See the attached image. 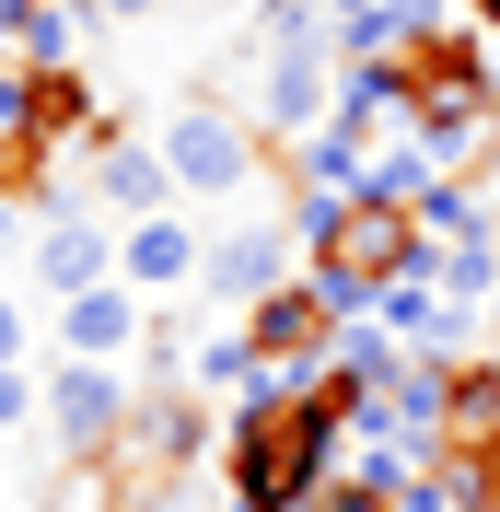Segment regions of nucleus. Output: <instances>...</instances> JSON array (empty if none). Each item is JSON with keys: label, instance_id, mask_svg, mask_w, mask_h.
I'll return each mask as SVG.
<instances>
[{"label": "nucleus", "instance_id": "nucleus-2", "mask_svg": "<svg viewBox=\"0 0 500 512\" xmlns=\"http://www.w3.org/2000/svg\"><path fill=\"white\" fill-rule=\"evenodd\" d=\"M396 82H407V128H419L442 163H477V152H489L500 82H489V35H477L466 12L431 24V35H407V47H396Z\"/></svg>", "mask_w": 500, "mask_h": 512}, {"label": "nucleus", "instance_id": "nucleus-10", "mask_svg": "<svg viewBox=\"0 0 500 512\" xmlns=\"http://www.w3.org/2000/svg\"><path fill=\"white\" fill-rule=\"evenodd\" d=\"M24 280L47 291V303L117 280V222H105V210H47V222H35V268H24Z\"/></svg>", "mask_w": 500, "mask_h": 512}, {"label": "nucleus", "instance_id": "nucleus-4", "mask_svg": "<svg viewBox=\"0 0 500 512\" xmlns=\"http://www.w3.org/2000/svg\"><path fill=\"white\" fill-rule=\"evenodd\" d=\"M152 140H163V163H175V198H198V210H233V198H256L280 175V140H268L233 94H187Z\"/></svg>", "mask_w": 500, "mask_h": 512}, {"label": "nucleus", "instance_id": "nucleus-3", "mask_svg": "<svg viewBox=\"0 0 500 512\" xmlns=\"http://www.w3.org/2000/svg\"><path fill=\"white\" fill-rule=\"evenodd\" d=\"M431 256V233H419V210H396V198H373V187H349L326 222L303 233V280L338 303V315H373L384 303V280H407Z\"/></svg>", "mask_w": 500, "mask_h": 512}, {"label": "nucleus", "instance_id": "nucleus-20", "mask_svg": "<svg viewBox=\"0 0 500 512\" xmlns=\"http://www.w3.org/2000/svg\"><path fill=\"white\" fill-rule=\"evenodd\" d=\"M0 245H12V198H0Z\"/></svg>", "mask_w": 500, "mask_h": 512}, {"label": "nucleus", "instance_id": "nucleus-6", "mask_svg": "<svg viewBox=\"0 0 500 512\" xmlns=\"http://www.w3.org/2000/svg\"><path fill=\"white\" fill-rule=\"evenodd\" d=\"M303 268V222L291 210H256V222H210V256H198V291L221 315H256L268 291Z\"/></svg>", "mask_w": 500, "mask_h": 512}, {"label": "nucleus", "instance_id": "nucleus-12", "mask_svg": "<svg viewBox=\"0 0 500 512\" xmlns=\"http://www.w3.org/2000/svg\"><path fill=\"white\" fill-rule=\"evenodd\" d=\"M140 338H152V315H140V291H128V280H94V291H70V303H59V350H70V361H128Z\"/></svg>", "mask_w": 500, "mask_h": 512}, {"label": "nucleus", "instance_id": "nucleus-1", "mask_svg": "<svg viewBox=\"0 0 500 512\" xmlns=\"http://www.w3.org/2000/svg\"><path fill=\"white\" fill-rule=\"evenodd\" d=\"M349 454V408L338 384H256L245 408H233V431H221V501L233 512H303L314 489L338 478Z\"/></svg>", "mask_w": 500, "mask_h": 512}, {"label": "nucleus", "instance_id": "nucleus-7", "mask_svg": "<svg viewBox=\"0 0 500 512\" xmlns=\"http://www.w3.org/2000/svg\"><path fill=\"white\" fill-rule=\"evenodd\" d=\"M233 326L256 338L268 384H314V373H326V350H338V326H349V315H338V303H326L314 280H280L268 303H256V315H233Z\"/></svg>", "mask_w": 500, "mask_h": 512}, {"label": "nucleus", "instance_id": "nucleus-18", "mask_svg": "<svg viewBox=\"0 0 500 512\" xmlns=\"http://www.w3.org/2000/svg\"><path fill=\"white\" fill-rule=\"evenodd\" d=\"M140 12H163V0H82V24H140Z\"/></svg>", "mask_w": 500, "mask_h": 512}, {"label": "nucleus", "instance_id": "nucleus-16", "mask_svg": "<svg viewBox=\"0 0 500 512\" xmlns=\"http://www.w3.org/2000/svg\"><path fill=\"white\" fill-rule=\"evenodd\" d=\"M35 408H47V384H35V373H24V361H0V431H24V419H35Z\"/></svg>", "mask_w": 500, "mask_h": 512}, {"label": "nucleus", "instance_id": "nucleus-5", "mask_svg": "<svg viewBox=\"0 0 500 512\" xmlns=\"http://www.w3.org/2000/svg\"><path fill=\"white\" fill-rule=\"evenodd\" d=\"M233 105H245V117L291 152L303 128L338 117V35H256V82H245Z\"/></svg>", "mask_w": 500, "mask_h": 512}, {"label": "nucleus", "instance_id": "nucleus-9", "mask_svg": "<svg viewBox=\"0 0 500 512\" xmlns=\"http://www.w3.org/2000/svg\"><path fill=\"white\" fill-rule=\"evenodd\" d=\"M82 187H94V210H105V222H152V210H187V198H175V163H163V140H128V128H105V140H94Z\"/></svg>", "mask_w": 500, "mask_h": 512}, {"label": "nucleus", "instance_id": "nucleus-8", "mask_svg": "<svg viewBox=\"0 0 500 512\" xmlns=\"http://www.w3.org/2000/svg\"><path fill=\"white\" fill-rule=\"evenodd\" d=\"M128 408H140V396H128L117 361H70L59 350V373H47V431H59L70 466H105V443L128 431Z\"/></svg>", "mask_w": 500, "mask_h": 512}, {"label": "nucleus", "instance_id": "nucleus-11", "mask_svg": "<svg viewBox=\"0 0 500 512\" xmlns=\"http://www.w3.org/2000/svg\"><path fill=\"white\" fill-rule=\"evenodd\" d=\"M198 256H210V233H198L187 210L117 222V280H128V291H198Z\"/></svg>", "mask_w": 500, "mask_h": 512}, {"label": "nucleus", "instance_id": "nucleus-19", "mask_svg": "<svg viewBox=\"0 0 500 512\" xmlns=\"http://www.w3.org/2000/svg\"><path fill=\"white\" fill-rule=\"evenodd\" d=\"M466 24H477V35H489V47H500V0H466Z\"/></svg>", "mask_w": 500, "mask_h": 512}, {"label": "nucleus", "instance_id": "nucleus-15", "mask_svg": "<svg viewBox=\"0 0 500 512\" xmlns=\"http://www.w3.org/2000/svg\"><path fill=\"white\" fill-rule=\"evenodd\" d=\"M338 12L361 0H256V35H338Z\"/></svg>", "mask_w": 500, "mask_h": 512}, {"label": "nucleus", "instance_id": "nucleus-21", "mask_svg": "<svg viewBox=\"0 0 500 512\" xmlns=\"http://www.w3.org/2000/svg\"><path fill=\"white\" fill-rule=\"evenodd\" d=\"M0 501H12V466H0Z\"/></svg>", "mask_w": 500, "mask_h": 512}, {"label": "nucleus", "instance_id": "nucleus-17", "mask_svg": "<svg viewBox=\"0 0 500 512\" xmlns=\"http://www.w3.org/2000/svg\"><path fill=\"white\" fill-rule=\"evenodd\" d=\"M35 350V315H24V291H0V361H24Z\"/></svg>", "mask_w": 500, "mask_h": 512}, {"label": "nucleus", "instance_id": "nucleus-13", "mask_svg": "<svg viewBox=\"0 0 500 512\" xmlns=\"http://www.w3.org/2000/svg\"><path fill=\"white\" fill-rule=\"evenodd\" d=\"M361 163H373V140L326 117V128H303V140L280 152V175H291V198H349V187H361Z\"/></svg>", "mask_w": 500, "mask_h": 512}, {"label": "nucleus", "instance_id": "nucleus-14", "mask_svg": "<svg viewBox=\"0 0 500 512\" xmlns=\"http://www.w3.org/2000/svg\"><path fill=\"white\" fill-rule=\"evenodd\" d=\"M70 0H0V59H24V70H59L70 59Z\"/></svg>", "mask_w": 500, "mask_h": 512}]
</instances>
